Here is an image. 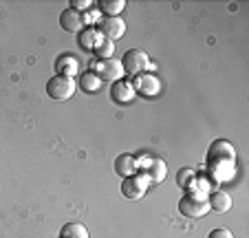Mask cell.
<instances>
[{
    "instance_id": "obj_20",
    "label": "cell",
    "mask_w": 249,
    "mask_h": 238,
    "mask_svg": "<svg viewBox=\"0 0 249 238\" xmlns=\"http://www.w3.org/2000/svg\"><path fill=\"white\" fill-rule=\"evenodd\" d=\"M207 238H234L231 236V232L230 229H223V227H218V229H212L210 232V236Z\"/></svg>"
},
{
    "instance_id": "obj_12",
    "label": "cell",
    "mask_w": 249,
    "mask_h": 238,
    "mask_svg": "<svg viewBox=\"0 0 249 238\" xmlns=\"http://www.w3.org/2000/svg\"><path fill=\"white\" fill-rule=\"evenodd\" d=\"M207 203H210V210L221 212V214L231 210V196L227 194V192H223V190L212 192V196L207 199Z\"/></svg>"
},
{
    "instance_id": "obj_21",
    "label": "cell",
    "mask_w": 249,
    "mask_h": 238,
    "mask_svg": "<svg viewBox=\"0 0 249 238\" xmlns=\"http://www.w3.org/2000/svg\"><path fill=\"white\" fill-rule=\"evenodd\" d=\"M89 7H90L89 0H71V9H75V11H80V9H89Z\"/></svg>"
},
{
    "instance_id": "obj_19",
    "label": "cell",
    "mask_w": 249,
    "mask_h": 238,
    "mask_svg": "<svg viewBox=\"0 0 249 238\" xmlns=\"http://www.w3.org/2000/svg\"><path fill=\"white\" fill-rule=\"evenodd\" d=\"M194 179H196V170L194 168H183L177 174V183H179V187H183V190H190Z\"/></svg>"
},
{
    "instance_id": "obj_7",
    "label": "cell",
    "mask_w": 249,
    "mask_h": 238,
    "mask_svg": "<svg viewBox=\"0 0 249 238\" xmlns=\"http://www.w3.org/2000/svg\"><path fill=\"white\" fill-rule=\"evenodd\" d=\"M132 89L139 91V93L146 95V97H155V95L161 91V82L155 77V75L141 73V75H137V77H135V84H132Z\"/></svg>"
},
{
    "instance_id": "obj_6",
    "label": "cell",
    "mask_w": 249,
    "mask_h": 238,
    "mask_svg": "<svg viewBox=\"0 0 249 238\" xmlns=\"http://www.w3.org/2000/svg\"><path fill=\"white\" fill-rule=\"evenodd\" d=\"M148 179L146 174H132V177H126L122 183V194L126 196V199H132V201H137V199H141V196L148 192Z\"/></svg>"
},
{
    "instance_id": "obj_14",
    "label": "cell",
    "mask_w": 249,
    "mask_h": 238,
    "mask_svg": "<svg viewBox=\"0 0 249 238\" xmlns=\"http://www.w3.org/2000/svg\"><path fill=\"white\" fill-rule=\"evenodd\" d=\"M165 174H168V168H165V164L161 159H152L150 165L146 168V179L150 183H161L165 179Z\"/></svg>"
},
{
    "instance_id": "obj_3",
    "label": "cell",
    "mask_w": 249,
    "mask_h": 238,
    "mask_svg": "<svg viewBox=\"0 0 249 238\" xmlns=\"http://www.w3.org/2000/svg\"><path fill=\"white\" fill-rule=\"evenodd\" d=\"M119 62H122V66H124V73L135 75V77L141 73H146V69H150V57H148L146 51H141V49H130V51H126Z\"/></svg>"
},
{
    "instance_id": "obj_2",
    "label": "cell",
    "mask_w": 249,
    "mask_h": 238,
    "mask_svg": "<svg viewBox=\"0 0 249 238\" xmlns=\"http://www.w3.org/2000/svg\"><path fill=\"white\" fill-rule=\"evenodd\" d=\"M75 79L73 77H64V75H53L47 82V95L55 102H66L75 95Z\"/></svg>"
},
{
    "instance_id": "obj_9",
    "label": "cell",
    "mask_w": 249,
    "mask_h": 238,
    "mask_svg": "<svg viewBox=\"0 0 249 238\" xmlns=\"http://www.w3.org/2000/svg\"><path fill=\"white\" fill-rule=\"evenodd\" d=\"M60 27L69 33H80L84 22H82V14L75 9H64L60 14Z\"/></svg>"
},
{
    "instance_id": "obj_17",
    "label": "cell",
    "mask_w": 249,
    "mask_h": 238,
    "mask_svg": "<svg viewBox=\"0 0 249 238\" xmlns=\"http://www.w3.org/2000/svg\"><path fill=\"white\" fill-rule=\"evenodd\" d=\"M102 84L104 82L93 73V71H86V73L80 77V86L84 93H97V91L102 89Z\"/></svg>"
},
{
    "instance_id": "obj_16",
    "label": "cell",
    "mask_w": 249,
    "mask_h": 238,
    "mask_svg": "<svg viewBox=\"0 0 249 238\" xmlns=\"http://www.w3.org/2000/svg\"><path fill=\"white\" fill-rule=\"evenodd\" d=\"M60 238H90V236H89V229L82 223L71 220V223H66L64 227L60 229Z\"/></svg>"
},
{
    "instance_id": "obj_8",
    "label": "cell",
    "mask_w": 249,
    "mask_h": 238,
    "mask_svg": "<svg viewBox=\"0 0 249 238\" xmlns=\"http://www.w3.org/2000/svg\"><path fill=\"white\" fill-rule=\"evenodd\" d=\"M110 97L117 104H130L135 99V89H132L130 82L119 79V82H113V86H110Z\"/></svg>"
},
{
    "instance_id": "obj_18",
    "label": "cell",
    "mask_w": 249,
    "mask_h": 238,
    "mask_svg": "<svg viewBox=\"0 0 249 238\" xmlns=\"http://www.w3.org/2000/svg\"><path fill=\"white\" fill-rule=\"evenodd\" d=\"M93 53H95V57H97V60H110V57H113V53H115V44L102 37V40H99V44L93 49Z\"/></svg>"
},
{
    "instance_id": "obj_11",
    "label": "cell",
    "mask_w": 249,
    "mask_h": 238,
    "mask_svg": "<svg viewBox=\"0 0 249 238\" xmlns=\"http://www.w3.org/2000/svg\"><path fill=\"white\" fill-rule=\"evenodd\" d=\"M80 69V62H77L75 55H60L55 60V73L64 75V77H73Z\"/></svg>"
},
{
    "instance_id": "obj_5",
    "label": "cell",
    "mask_w": 249,
    "mask_h": 238,
    "mask_svg": "<svg viewBox=\"0 0 249 238\" xmlns=\"http://www.w3.org/2000/svg\"><path fill=\"white\" fill-rule=\"evenodd\" d=\"M97 33L104 36V40L108 42H115L126 33V22H124L119 16H113V18H102L97 22Z\"/></svg>"
},
{
    "instance_id": "obj_13",
    "label": "cell",
    "mask_w": 249,
    "mask_h": 238,
    "mask_svg": "<svg viewBox=\"0 0 249 238\" xmlns=\"http://www.w3.org/2000/svg\"><path fill=\"white\" fill-rule=\"evenodd\" d=\"M99 40H102V37H99V33L95 31V29H89V27L82 29L80 36H77V44H80V49H82V51H89V53L97 47Z\"/></svg>"
},
{
    "instance_id": "obj_1",
    "label": "cell",
    "mask_w": 249,
    "mask_h": 238,
    "mask_svg": "<svg viewBox=\"0 0 249 238\" xmlns=\"http://www.w3.org/2000/svg\"><path fill=\"white\" fill-rule=\"evenodd\" d=\"M179 212L185 219H201L210 212V203L198 192H188L183 199H179Z\"/></svg>"
},
{
    "instance_id": "obj_4",
    "label": "cell",
    "mask_w": 249,
    "mask_h": 238,
    "mask_svg": "<svg viewBox=\"0 0 249 238\" xmlns=\"http://www.w3.org/2000/svg\"><path fill=\"white\" fill-rule=\"evenodd\" d=\"M89 71H93L102 82H119L124 77V66L119 60H97Z\"/></svg>"
},
{
    "instance_id": "obj_15",
    "label": "cell",
    "mask_w": 249,
    "mask_h": 238,
    "mask_svg": "<svg viewBox=\"0 0 249 238\" xmlns=\"http://www.w3.org/2000/svg\"><path fill=\"white\" fill-rule=\"evenodd\" d=\"M99 14H104V18H113L119 11L126 9V0H99L97 2Z\"/></svg>"
},
{
    "instance_id": "obj_10",
    "label": "cell",
    "mask_w": 249,
    "mask_h": 238,
    "mask_svg": "<svg viewBox=\"0 0 249 238\" xmlns=\"http://www.w3.org/2000/svg\"><path fill=\"white\" fill-rule=\"evenodd\" d=\"M137 170H139V164H137V159L132 157V154H119V157L115 159V172L122 179L137 174Z\"/></svg>"
}]
</instances>
